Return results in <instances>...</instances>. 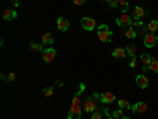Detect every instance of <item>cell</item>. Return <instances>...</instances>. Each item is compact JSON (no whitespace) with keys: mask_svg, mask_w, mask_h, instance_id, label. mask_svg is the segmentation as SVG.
Returning <instances> with one entry per match:
<instances>
[{"mask_svg":"<svg viewBox=\"0 0 158 119\" xmlns=\"http://www.w3.org/2000/svg\"><path fill=\"white\" fill-rule=\"evenodd\" d=\"M85 89V84L81 83L79 84V90L74 94L73 102H71V107H70V113L67 119H81L82 117V107H81V94L82 90Z\"/></svg>","mask_w":158,"mask_h":119,"instance_id":"obj_1","label":"cell"},{"mask_svg":"<svg viewBox=\"0 0 158 119\" xmlns=\"http://www.w3.org/2000/svg\"><path fill=\"white\" fill-rule=\"evenodd\" d=\"M98 40L103 43H109L112 40V32L111 29L108 27L106 24H100L98 25Z\"/></svg>","mask_w":158,"mask_h":119,"instance_id":"obj_2","label":"cell"},{"mask_svg":"<svg viewBox=\"0 0 158 119\" xmlns=\"http://www.w3.org/2000/svg\"><path fill=\"white\" fill-rule=\"evenodd\" d=\"M131 21H133V18H131L128 13H123V15H120L115 19L117 25H120V27H131Z\"/></svg>","mask_w":158,"mask_h":119,"instance_id":"obj_3","label":"cell"},{"mask_svg":"<svg viewBox=\"0 0 158 119\" xmlns=\"http://www.w3.org/2000/svg\"><path fill=\"white\" fill-rule=\"evenodd\" d=\"M158 43V37L152 32H147L146 35H144V45H146L147 48H153L155 45Z\"/></svg>","mask_w":158,"mask_h":119,"instance_id":"obj_4","label":"cell"},{"mask_svg":"<svg viewBox=\"0 0 158 119\" xmlns=\"http://www.w3.org/2000/svg\"><path fill=\"white\" fill-rule=\"evenodd\" d=\"M81 25H82V29L84 30H94L95 27H97V22H95V19L94 18H82L81 19Z\"/></svg>","mask_w":158,"mask_h":119,"instance_id":"obj_5","label":"cell"},{"mask_svg":"<svg viewBox=\"0 0 158 119\" xmlns=\"http://www.w3.org/2000/svg\"><path fill=\"white\" fill-rule=\"evenodd\" d=\"M56 54H57V52H56L54 48H46V49L43 51V60L48 62V64H51L52 60L56 59Z\"/></svg>","mask_w":158,"mask_h":119,"instance_id":"obj_6","label":"cell"},{"mask_svg":"<svg viewBox=\"0 0 158 119\" xmlns=\"http://www.w3.org/2000/svg\"><path fill=\"white\" fill-rule=\"evenodd\" d=\"M84 110H85V113H92V114H94L98 108H97V103H95V100L94 99H89L87 102H85V105H84Z\"/></svg>","mask_w":158,"mask_h":119,"instance_id":"obj_7","label":"cell"},{"mask_svg":"<svg viewBox=\"0 0 158 119\" xmlns=\"http://www.w3.org/2000/svg\"><path fill=\"white\" fill-rule=\"evenodd\" d=\"M57 29H59L60 32H67V30L70 29L68 19H67V18H59V19H57Z\"/></svg>","mask_w":158,"mask_h":119,"instance_id":"obj_8","label":"cell"},{"mask_svg":"<svg viewBox=\"0 0 158 119\" xmlns=\"http://www.w3.org/2000/svg\"><path fill=\"white\" fill-rule=\"evenodd\" d=\"M136 84L141 87V89H146L149 86V78L146 75H138L136 76Z\"/></svg>","mask_w":158,"mask_h":119,"instance_id":"obj_9","label":"cell"},{"mask_svg":"<svg viewBox=\"0 0 158 119\" xmlns=\"http://www.w3.org/2000/svg\"><path fill=\"white\" fill-rule=\"evenodd\" d=\"M131 111H135V113H146L147 111V103L138 102V103H135L133 107H131Z\"/></svg>","mask_w":158,"mask_h":119,"instance_id":"obj_10","label":"cell"},{"mask_svg":"<svg viewBox=\"0 0 158 119\" xmlns=\"http://www.w3.org/2000/svg\"><path fill=\"white\" fill-rule=\"evenodd\" d=\"M2 18L5 21H11V19H16L18 18V13L15 10H3L2 11Z\"/></svg>","mask_w":158,"mask_h":119,"instance_id":"obj_11","label":"cell"},{"mask_svg":"<svg viewBox=\"0 0 158 119\" xmlns=\"http://www.w3.org/2000/svg\"><path fill=\"white\" fill-rule=\"evenodd\" d=\"M104 105H109L115 100V95L112 94V92H104V94H101V99H100Z\"/></svg>","mask_w":158,"mask_h":119,"instance_id":"obj_12","label":"cell"},{"mask_svg":"<svg viewBox=\"0 0 158 119\" xmlns=\"http://www.w3.org/2000/svg\"><path fill=\"white\" fill-rule=\"evenodd\" d=\"M125 56H127V49L125 48H115L112 51V57H115V59H123Z\"/></svg>","mask_w":158,"mask_h":119,"instance_id":"obj_13","label":"cell"},{"mask_svg":"<svg viewBox=\"0 0 158 119\" xmlns=\"http://www.w3.org/2000/svg\"><path fill=\"white\" fill-rule=\"evenodd\" d=\"M141 62H142V67H144V72H147L149 67H150V62H152V57L149 54H142L141 56Z\"/></svg>","mask_w":158,"mask_h":119,"instance_id":"obj_14","label":"cell"},{"mask_svg":"<svg viewBox=\"0 0 158 119\" xmlns=\"http://www.w3.org/2000/svg\"><path fill=\"white\" fill-rule=\"evenodd\" d=\"M146 13H147V11L144 10L142 7H136V8L133 10V18H138V19H141L144 15H146Z\"/></svg>","mask_w":158,"mask_h":119,"instance_id":"obj_15","label":"cell"},{"mask_svg":"<svg viewBox=\"0 0 158 119\" xmlns=\"http://www.w3.org/2000/svg\"><path fill=\"white\" fill-rule=\"evenodd\" d=\"M30 49L35 51V52H43L46 48H44L43 43H30Z\"/></svg>","mask_w":158,"mask_h":119,"instance_id":"obj_16","label":"cell"},{"mask_svg":"<svg viewBox=\"0 0 158 119\" xmlns=\"http://www.w3.org/2000/svg\"><path fill=\"white\" fill-rule=\"evenodd\" d=\"M131 107H133V105H131L128 100H125V99L118 100V108H122V110H131Z\"/></svg>","mask_w":158,"mask_h":119,"instance_id":"obj_17","label":"cell"},{"mask_svg":"<svg viewBox=\"0 0 158 119\" xmlns=\"http://www.w3.org/2000/svg\"><path fill=\"white\" fill-rule=\"evenodd\" d=\"M52 43H54V37H52V33H44L43 35V45L46 46V45H52Z\"/></svg>","mask_w":158,"mask_h":119,"instance_id":"obj_18","label":"cell"},{"mask_svg":"<svg viewBox=\"0 0 158 119\" xmlns=\"http://www.w3.org/2000/svg\"><path fill=\"white\" fill-rule=\"evenodd\" d=\"M147 30H149V32H152V33H155V32L158 30V21H155V19H153V21H150V22L147 24Z\"/></svg>","mask_w":158,"mask_h":119,"instance_id":"obj_19","label":"cell"},{"mask_svg":"<svg viewBox=\"0 0 158 119\" xmlns=\"http://www.w3.org/2000/svg\"><path fill=\"white\" fill-rule=\"evenodd\" d=\"M125 37L127 38H136L138 37V32L135 30V27H128L127 32H125Z\"/></svg>","mask_w":158,"mask_h":119,"instance_id":"obj_20","label":"cell"},{"mask_svg":"<svg viewBox=\"0 0 158 119\" xmlns=\"http://www.w3.org/2000/svg\"><path fill=\"white\" fill-rule=\"evenodd\" d=\"M149 70H150V72H153V73H158V60H156V59H153V57H152V62H150Z\"/></svg>","mask_w":158,"mask_h":119,"instance_id":"obj_21","label":"cell"},{"mask_svg":"<svg viewBox=\"0 0 158 119\" xmlns=\"http://www.w3.org/2000/svg\"><path fill=\"white\" fill-rule=\"evenodd\" d=\"M127 54H130L131 57H135V56H136V46H135V45L127 46Z\"/></svg>","mask_w":158,"mask_h":119,"instance_id":"obj_22","label":"cell"},{"mask_svg":"<svg viewBox=\"0 0 158 119\" xmlns=\"http://www.w3.org/2000/svg\"><path fill=\"white\" fill-rule=\"evenodd\" d=\"M112 116H114L115 119H122V117H123V110H122V108H118V110H114Z\"/></svg>","mask_w":158,"mask_h":119,"instance_id":"obj_23","label":"cell"},{"mask_svg":"<svg viewBox=\"0 0 158 119\" xmlns=\"http://www.w3.org/2000/svg\"><path fill=\"white\" fill-rule=\"evenodd\" d=\"M131 27H142V21L138 19V18H133V21H131Z\"/></svg>","mask_w":158,"mask_h":119,"instance_id":"obj_24","label":"cell"},{"mask_svg":"<svg viewBox=\"0 0 158 119\" xmlns=\"http://www.w3.org/2000/svg\"><path fill=\"white\" fill-rule=\"evenodd\" d=\"M43 94L46 97H51L52 94H54V89H52V87H46V89H43Z\"/></svg>","mask_w":158,"mask_h":119,"instance_id":"obj_25","label":"cell"},{"mask_svg":"<svg viewBox=\"0 0 158 119\" xmlns=\"http://www.w3.org/2000/svg\"><path fill=\"white\" fill-rule=\"evenodd\" d=\"M15 79H16V73H15V72H10V75L6 76V81H8V83H13Z\"/></svg>","mask_w":158,"mask_h":119,"instance_id":"obj_26","label":"cell"},{"mask_svg":"<svg viewBox=\"0 0 158 119\" xmlns=\"http://www.w3.org/2000/svg\"><path fill=\"white\" fill-rule=\"evenodd\" d=\"M108 5H109L111 8H117V7H118V2H117V0H109Z\"/></svg>","mask_w":158,"mask_h":119,"instance_id":"obj_27","label":"cell"},{"mask_svg":"<svg viewBox=\"0 0 158 119\" xmlns=\"http://www.w3.org/2000/svg\"><path fill=\"white\" fill-rule=\"evenodd\" d=\"M136 65H138V60H136L135 57H131V60H130V67H131V68H136Z\"/></svg>","mask_w":158,"mask_h":119,"instance_id":"obj_28","label":"cell"},{"mask_svg":"<svg viewBox=\"0 0 158 119\" xmlns=\"http://www.w3.org/2000/svg\"><path fill=\"white\" fill-rule=\"evenodd\" d=\"M90 119H103V116H101V113L95 111L94 114H92V117H90Z\"/></svg>","mask_w":158,"mask_h":119,"instance_id":"obj_29","label":"cell"},{"mask_svg":"<svg viewBox=\"0 0 158 119\" xmlns=\"http://www.w3.org/2000/svg\"><path fill=\"white\" fill-rule=\"evenodd\" d=\"M85 2H87V0H73V3L77 5V7H79V5H84Z\"/></svg>","mask_w":158,"mask_h":119,"instance_id":"obj_30","label":"cell"},{"mask_svg":"<svg viewBox=\"0 0 158 119\" xmlns=\"http://www.w3.org/2000/svg\"><path fill=\"white\" fill-rule=\"evenodd\" d=\"M92 99H94V100H100V99H101V94H97V92H94V94H92Z\"/></svg>","mask_w":158,"mask_h":119,"instance_id":"obj_31","label":"cell"},{"mask_svg":"<svg viewBox=\"0 0 158 119\" xmlns=\"http://www.w3.org/2000/svg\"><path fill=\"white\" fill-rule=\"evenodd\" d=\"M101 113H103L104 116H106V117H108V116H111V113H109V108H103V110H101Z\"/></svg>","mask_w":158,"mask_h":119,"instance_id":"obj_32","label":"cell"},{"mask_svg":"<svg viewBox=\"0 0 158 119\" xmlns=\"http://www.w3.org/2000/svg\"><path fill=\"white\" fill-rule=\"evenodd\" d=\"M54 86H56V87H62V86H63V81H59V79H57V81L54 83Z\"/></svg>","mask_w":158,"mask_h":119,"instance_id":"obj_33","label":"cell"},{"mask_svg":"<svg viewBox=\"0 0 158 119\" xmlns=\"http://www.w3.org/2000/svg\"><path fill=\"white\" fill-rule=\"evenodd\" d=\"M11 3H13V7H15V8H18L19 7V0H11Z\"/></svg>","mask_w":158,"mask_h":119,"instance_id":"obj_34","label":"cell"},{"mask_svg":"<svg viewBox=\"0 0 158 119\" xmlns=\"http://www.w3.org/2000/svg\"><path fill=\"white\" fill-rule=\"evenodd\" d=\"M106 119H115V117H114V116H108Z\"/></svg>","mask_w":158,"mask_h":119,"instance_id":"obj_35","label":"cell"},{"mask_svg":"<svg viewBox=\"0 0 158 119\" xmlns=\"http://www.w3.org/2000/svg\"><path fill=\"white\" fill-rule=\"evenodd\" d=\"M117 2H118V3H120V2H125V0H117Z\"/></svg>","mask_w":158,"mask_h":119,"instance_id":"obj_36","label":"cell"},{"mask_svg":"<svg viewBox=\"0 0 158 119\" xmlns=\"http://www.w3.org/2000/svg\"><path fill=\"white\" fill-rule=\"evenodd\" d=\"M122 119H131V117H125V116H123V117H122Z\"/></svg>","mask_w":158,"mask_h":119,"instance_id":"obj_37","label":"cell"},{"mask_svg":"<svg viewBox=\"0 0 158 119\" xmlns=\"http://www.w3.org/2000/svg\"><path fill=\"white\" fill-rule=\"evenodd\" d=\"M103 2H109V0H103Z\"/></svg>","mask_w":158,"mask_h":119,"instance_id":"obj_38","label":"cell"}]
</instances>
